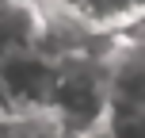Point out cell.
I'll list each match as a JSON object with an SVG mask.
<instances>
[{"instance_id":"obj_1","label":"cell","mask_w":145,"mask_h":138,"mask_svg":"<svg viewBox=\"0 0 145 138\" xmlns=\"http://www.w3.org/2000/svg\"><path fill=\"white\" fill-rule=\"evenodd\" d=\"M0 88L8 96L12 115H31V111H46L54 88V65L35 50H19L0 58Z\"/></svg>"},{"instance_id":"obj_4","label":"cell","mask_w":145,"mask_h":138,"mask_svg":"<svg viewBox=\"0 0 145 138\" xmlns=\"http://www.w3.org/2000/svg\"><path fill=\"white\" fill-rule=\"evenodd\" d=\"M0 119H12V108H8V96H4V88H0Z\"/></svg>"},{"instance_id":"obj_3","label":"cell","mask_w":145,"mask_h":138,"mask_svg":"<svg viewBox=\"0 0 145 138\" xmlns=\"http://www.w3.org/2000/svg\"><path fill=\"white\" fill-rule=\"evenodd\" d=\"M0 138H15V115L12 119H0Z\"/></svg>"},{"instance_id":"obj_2","label":"cell","mask_w":145,"mask_h":138,"mask_svg":"<svg viewBox=\"0 0 145 138\" xmlns=\"http://www.w3.org/2000/svg\"><path fill=\"white\" fill-rule=\"evenodd\" d=\"M42 12H54L61 19L76 23L88 35L115 38V35H126L141 23L145 0H46Z\"/></svg>"},{"instance_id":"obj_5","label":"cell","mask_w":145,"mask_h":138,"mask_svg":"<svg viewBox=\"0 0 145 138\" xmlns=\"http://www.w3.org/2000/svg\"><path fill=\"white\" fill-rule=\"evenodd\" d=\"M12 4H23V8H38V12H42V4H46V0H12Z\"/></svg>"}]
</instances>
